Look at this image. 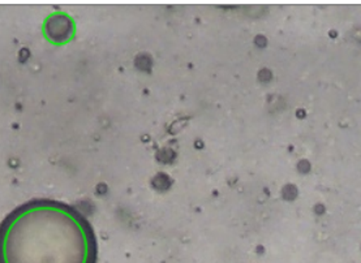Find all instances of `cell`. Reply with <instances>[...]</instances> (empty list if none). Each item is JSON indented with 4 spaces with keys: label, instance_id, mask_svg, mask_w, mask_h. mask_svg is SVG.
<instances>
[{
    "label": "cell",
    "instance_id": "6da1fadb",
    "mask_svg": "<svg viewBox=\"0 0 361 263\" xmlns=\"http://www.w3.org/2000/svg\"><path fill=\"white\" fill-rule=\"evenodd\" d=\"M93 227L75 207L33 200L0 224V263H97Z\"/></svg>",
    "mask_w": 361,
    "mask_h": 263
}]
</instances>
